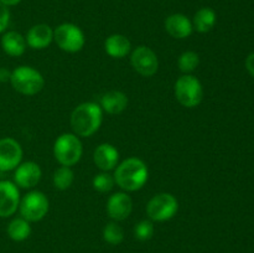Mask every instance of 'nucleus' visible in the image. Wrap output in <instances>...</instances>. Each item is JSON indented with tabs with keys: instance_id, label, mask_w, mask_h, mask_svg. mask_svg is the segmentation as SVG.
<instances>
[{
	"instance_id": "nucleus-22",
	"label": "nucleus",
	"mask_w": 254,
	"mask_h": 253,
	"mask_svg": "<svg viewBox=\"0 0 254 253\" xmlns=\"http://www.w3.org/2000/svg\"><path fill=\"white\" fill-rule=\"evenodd\" d=\"M74 181V173L69 166H60L52 176V183L57 190L64 191L72 186Z\"/></svg>"
},
{
	"instance_id": "nucleus-13",
	"label": "nucleus",
	"mask_w": 254,
	"mask_h": 253,
	"mask_svg": "<svg viewBox=\"0 0 254 253\" xmlns=\"http://www.w3.org/2000/svg\"><path fill=\"white\" fill-rule=\"evenodd\" d=\"M42 178V170L35 161L21 163L14 173V184L17 188L32 189L40 183Z\"/></svg>"
},
{
	"instance_id": "nucleus-9",
	"label": "nucleus",
	"mask_w": 254,
	"mask_h": 253,
	"mask_svg": "<svg viewBox=\"0 0 254 253\" xmlns=\"http://www.w3.org/2000/svg\"><path fill=\"white\" fill-rule=\"evenodd\" d=\"M130 63L134 71L143 77H153L159 69V59L155 52L148 46L135 47L131 51Z\"/></svg>"
},
{
	"instance_id": "nucleus-28",
	"label": "nucleus",
	"mask_w": 254,
	"mask_h": 253,
	"mask_svg": "<svg viewBox=\"0 0 254 253\" xmlns=\"http://www.w3.org/2000/svg\"><path fill=\"white\" fill-rule=\"evenodd\" d=\"M246 68H247L248 73L254 77V52L248 55V57L246 59Z\"/></svg>"
},
{
	"instance_id": "nucleus-21",
	"label": "nucleus",
	"mask_w": 254,
	"mask_h": 253,
	"mask_svg": "<svg viewBox=\"0 0 254 253\" xmlns=\"http://www.w3.org/2000/svg\"><path fill=\"white\" fill-rule=\"evenodd\" d=\"M7 236L15 242H22L31 235V226L29 221L22 217H16L11 220L6 228Z\"/></svg>"
},
{
	"instance_id": "nucleus-3",
	"label": "nucleus",
	"mask_w": 254,
	"mask_h": 253,
	"mask_svg": "<svg viewBox=\"0 0 254 253\" xmlns=\"http://www.w3.org/2000/svg\"><path fill=\"white\" fill-rule=\"evenodd\" d=\"M10 84L12 88L24 96H35L45 86L44 76L31 66H19L11 71Z\"/></svg>"
},
{
	"instance_id": "nucleus-14",
	"label": "nucleus",
	"mask_w": 254,
	"mask_h": 253,
	"mask_svg": "<svg viewBox=\"0 0 254 253\" xmlns=\"http://www.w3.org/2000/svg\"><path fill=\"white\" fill-rule=\"evenodd\" d=\"M93 161L101 171L114 170L119 164V151L109 143H102L94 149Z\"/></svg>"
},
{
	"instance_id": "nucleus-7",
	"label": "nucleus",
	"mask_w": 254,
	"mask_h": 253,
	"mask_svg": "<svg viewBox=\"0 0 254 253\" xmlns=\"http://www.w3.org/2000/svg\"><path fill=\"white\" fill-rule=\"evenodd\" d=\"M54 41L62 51L76 54L84 47L86 37L77 25L64 22L54 30Z\"/></svg>"
},
{
	"instance_id": "nucleus-27",
	"label": "nucleus",
	"mask_w": 254,
	"mask_h": 253,
	"mask_svg": "<svg viewBox=\"0 0 254 253\" xmlns=\"http://www.w3.org/2000/svg\"><path fill=\"white\" fill-rule=\"evenodd\" d=\"M10 22V11L6 5L0 2V34L5 32Z\"/></svg>"
},
{
	"instance_id": "nucleus-25",
	"label": "nucleus",
	"mask_w": 254,
	"mask_h": 253,
	"mask_svg": "<svg viewBox=\"0 0 254 253\" xmlns=\"http://www.w3.org/2000/svg\"><path fill=\"white\" fill-rule=\"evenodd\" d=\"M92 185H93V189L98 192L106 193L109 192L116 185V181H114L113 175H111L107 171H102V173L97 174L96 176L92 180Z\"/></svg>"
},
{
	"instance_id": "nucleus-2",
	"label": "nucleus",
	"mask_w": 254,
	"mask_h": 253,
	"mask_svg": "<svg viewBox=\"0 0 254 253\" xmlns=\"http://www.w3.org/2000/svg\"><path fill=\"white\" fill-rule=\"evenodd\" d=\"M103 122V111L94 102H84L72 111L69 124L73 134L81 138H89L98 131Z\"/></svg>"
},
{
	"instance_id": "nucleus-16",
	"label": "nucleus",
	"mask_w": 254,
	"mask_h": 253,
	"mask_svg": "<svg viewBox=\"0 0 254 253\" xmlns=\"http://www.w3.org/2000/svg\"><path fill=\"white\" fill-rule=\"evenodd\" d=\"M165 30L174 39H188L193 31L192 21L184 14H171L165 20Z\"/></svg>"
},
{
	"instance_id": "nucleus-10",
	"label": "nucleus",
	"mask_w": 254,
	"mask_h": 253,
	"mask_svg": "<svg viewBox=\"0 0 254 253\" xmlns=\"http://www.w3.org/2000/svg\"><path fill=\"white\" fill-rule=\"evenodd\" d=\"M22 155L19 141L9 136L0 139V171L15 170L21 164Z\"/></svg>"
},
{
	"instance_id": "nucleus-8",
	"label": "nucleus",
	"mask_w": 254,
	"mask_h": 253,
	"mask_svg": "<svg viewBox=\"0 0 254 253\" xmlns=\"http://www.w3.org/2000/svg\"><path fill=\"white\" fill-rule=\"evenodd\" d=\"M50 202L47 196L41 191H30L20 200L19 212L29 222H39L47 215Z\"/></svg>"
},
{
	"instance_id": "nucleus-29",
	"label": "nucleus",
	"mask_w": 254,
	"mask_h": 253,
	"mask_svg": "<svg viewBox=\"0 0 254 253\" xmlns=\"http://www.w3.org/2000/svg\"><path fill=\"white\" fill-rule=\"evenodd\" d=\"M10 77H11V71H9L5 67H0V82H9Z\"/></svg>"
},
{
	"instance_id": "nucleus-4",
	"label": "nucleus",
	"mask_w": 254,
	"mask_h": 253,
	"mask_svg": "<svg viewBox=\"0 0 254 253\" xmlns=\"http://www.w3.org/2000/svg\"><path fill=\"white\" fill-rule=\"evenodd\" d=\"M83 154L79 136L73 133H64L55 140L54 156L61 166H73L81 160Z\"/></svg>"
},
{
	"instance_id": "nucleus-1",
	"label": "nucleus",
	"mask_w": 254,
	"mask_h": 253,
	"mask_svg": "<svg viewBox=\"0 0 254 253\" xmlns=\"http://www.w3.org/2000/svg\"><path fill=\"white\" fill-rule=\"evenodd\" d=\"M114 181L126 192H134L144 188L149 179V170L141 159L128 158L114 169Z\"/></svg>"
},
{
	"instance_id": "nucleus-24",
	"label": "nucleus",
	"mask_w": 254,
	"mask_h": 253,
	"mask_svg": "<svg viewBox=\"0 0 254 253\" xmlns=\"http://www.w3.org/2000/svg\"><path fill=\"white\" fill-rule=\"evenodd\" d=\"M103 238L107 243H109V245H119V243L123 242L124 240L123 228H122L116 221L107 223L103 228Z\"/></svg>"
},
{
	"instance_id": "nucleus-17",
	"label": "nucleus",
	"mask_w": 254,
	"mask_h": 253,
	"mask_svg": "<svg viewBox=\"0 0 254 253\" xmlns=\"http://www.w3.org/2000/svg\"><path fill=\"white\" fill-rule=\"evenodd\" d=\"M1 49L7 56L20 57L25 54L26 50V40L20 32L17 31H6L2 34L0 40Z\"/></svg>"
},
{
	"instance_id": "nucleus-30",
	"label": "nucleus",
	"mask_w": 254,
	"mask_h": 253,
	"mask_svg": "<svg viewBox=\"0 0 254 253\" xmlns=\"http://www.w3.org/2000/svg\"><path fill=\"white\" fill-rule=\"evenodd\" d=\"M21 0H0V2L4 5H6L7 7L9 6H14V5H17Z\"/></svg>"
},
{
	"instance_id": "nucleus-12",
	"label": "nucleus",
	"mask_w": 254,
	"mask_h": 253,
	"mask_svg": "<svg viewBox=\"0 0 254 253\" xmlns=\"http://www.w3.org/2000/svg\"><path fill=\"white\" fill-rule=\"evenodd\" d=\"M133 211V200L126 191L114 192L107 201V213L116 222L124 221Z\"/></svg>"
},
{
	"instance_id": "nucleus-19",
	"label": "nucleus",
	"mask_w": 254,
	"mask_h": 253,
	"mask_svg": "<svg viewBox=\"0 0 254 253\" xmlns=\"http://www.w3.org/2000/svg\"><path fill=\"white\" fill-rule=\"evenodd\" d=\"M128 97L122 91H109L101 98L102 111L109 114H121L128 107Z\"/></svg>"
},
{
	"instance_id": "nucleus-18",
	"label": "nucleus",
	"mask_w": 254,
	"mask_h": 253,
	"mask_svg": "<svg viewBox=\"0 0 254 253\" xmlns=\"http://www.w3.org/2000/svg\"><path fill=\"white\" fill-rule=\"evenodd\" d=\"M104 50L113 59H124L131 51V42L122 34H113L104 41Z\"/></svg>"
},
{
	"instance_id": "nucleus-6",
	"label": "nucleus",
	"mask_w": 254,
	"mask_h": 253,
	"mask_svg": "<svg viewBox=\"0 0 254 253\" xmlns=\"http://www.w3.org/2000/svg\"><path fill=\"white\" fill-rule=\"evenodd\" d=\"M178 211V198L170 192L156 193L146 205V215L153 222H165L171 220Z\"/></svg>"
},
{
	"instance_id": "nucleus-20",
	"label": "nucleus",
	"mask_w": 254,
	"mask_h": 253,
	"mask_svg": "<svg viewBox=\"0 0 254 253\" xmlns=\"http://www.w3.org/2000/svg\"><path fill=\"white\" fill-rule=\"evenodd\" d=\"M216 20H217V16H216L215 10L211 9V7H201L200 10L196 11L192 19L193 30H196L200 34L210 32L215 27Z\"/></svg>"
},
{
	"instance_id": "nucleus-5",
	"label": "nucleus",
	"mask_w": 254,
	"mask_h": 253,
	"mask_svg": "<svg viewBox=\"0 0 254 253\" xmlns=\"http://www.w3.org/2000/svg\"><path fill=\"white\" fill-rule=\"evenodd\" d=\"M175 97L181 106L195 108L203 99V87L200 79L192 74H183L175 82Z\"/></svg>"
},
{
	"instance_id": "nucleus-23",
	"label": "nucleus",
	"mask_w": 254,
	"mask_h": 253,
	"mask_svg": "<svg viewBox=\"0 0 254 253\" xmlns=\"http://www.w3.org/2000/svg\"><path fill=\"white\" fill-rule=\"evenodd\" d=\"M200 64V57L195 51H185L179 56L178 66L184 74H191Z\"/></svg>"
},
{
	"instance_id": "nucleus-11",
	"label": "nucleus",
	"mask_w": 254,
	"mask_h": 253,
	"mask_svg": "<svg viewBox=\"0 0 254 253\" xmlns=\"http://www.w3.org/2000/svg\"><path fill=\"white\" fill-rule=\"evenodd\" d=\"M20 197L19 188L12 181H0V218H6L19 210Z\"/></svg>"
},
{
	"instance_id": "nucleus-26",
	"label": "nucleus",
	"mask_w": 254,
	"mask_h": 253,
	"mask_svg": "<svg viewBox=\"0 0 254 253\" xmlns=\"http://www.w3.org/2000/svg\"><path fill=\"white\" fill-rule=\"evenodd\" d=\"M154 223L151 220H141L134 227V236L139 241H149L154 236Z\"/></svg>"
},
{
	"instance_id": "nucleus-15",
	"label": "nucleus",
	"mask_w": 254,
	"mask_h": 253,
	"mask_svg": "<svg viewBox=\"0 0 254 253\" xmlns=\"http://www.w3.org/2000/svg\"><path fill=\"white\" fill-rule=\"evenodd\" d=\"M25 40L32 50H44L54 41V30L47 24L34 25L27 31Z\"/></svg>"
}]
</instances>
